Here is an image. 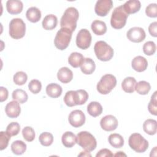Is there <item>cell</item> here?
Segmentation results:
<instances>
[{"label":"cell","mask_w":157,"mask_h":157,"mask_svg":"<svg viewBox=\"0 0 157 157\" xmlns=\"http://www.w3.org/2000/svg\"><path fill=\"white\" fill-rule=\"evenodd\" d=\"M79 13L76 8L74 7L67 8L61 18V27L68 28L72 32L74 31L77 27V21Z\"/></svg>","instance_id":"6da1fadb"},{"label":"cell","mask_w":157,"mask_h":157,"mask_svg":"<svg viewBox=\"0 0 157 157\" xmlns=\"http://www.w3.org/2000/svg\"><path fill=\"white\" fill-rule=\"evenodd\" d=\"M94 51L97 58L102 61H108L113 56V49L103 40L96 42Z\"/></svg>","instance_id":"7a4b0ae2"},{"label":"cell","mask_w":157,"mask_h":157,"mask_svg":"<svg viewBox=\"0 0 157 157\" xmlns=\"http://www.w3.org/2000/svg\"><path fill=\"white\" fill-rule=\"evenodd\" d=\"M77 143L85 151H93L97 146L95 137L88 131H81L77 135Z\"/></svg>","instance_id":"3957f363"},{"label":"cell","mask_w":157,"mask_h":157,"mask_svg":"<svg viewBox=\"0 0 157 157\" xmlns=\"http://www.w3.org/2000/svg\"><path fill=\"white\" fill-rule=\"evenodd\" d=\"M72 32L66 28H61L58 31L54 39L55 46L60 50H65L69 45L71 38Z\"/></svg>","instance_id":"277c9868"},{"label":"cell","mask_w":157,"mask_h":157,"mask_svg":"<svg viewBox=\"0 0 157 157\" xmlns=\"http://www.w3.org/2000/svg\"><path fill=\"white\" fill-rule=\"evenodd\" d=\"M128 15L125 12L123 6L117 7L113 11L110 18V25L112 28L120 29L123 28L126 23Z\"/></svg>","instance_id":"5b68a950"},{"label":"cell","mask_w":157,"mask_h":157,"mask_svg":"<svg viewBox=\"0 0 157 157\" xmlns=\"http://www.w3.org/2000/svg\"><path fill=\"white\" fill-rule=\"evenodd\" d=\"M117 79L112 74H107L103 75L98 83L96 88L98 91L102 94H109L116 86Z\"/></svg>","instance_id":"8992f818"},{"label":"cell","mask_w":157,"mask_h":157,"mask_svg":"<svg viewBox=\"0 0 157 157\" xmlns=\"http://www.w3.org/2000/svg\"><path fill=\"white\" fill-rule=\"evenodd\" d=\"M129 146L137 153H144L148 148V142L139 133H133L129 137Z\"/></svg>","instance_id":"52a82bcc"},{"label":"cell","mask_w":157,"mask_h":157,"mask_svg":"<svg viewBox=\"0 0 157 157\" xmlns=\"http://www.w3.org/2000/svg\"><path fill=\"white\" fill-rule=\"evenodd\" d=\"M9 35L15 39L22 38L26 33V25L22 19L15 18L11 20L9 23Z\"/></svg>","instance_id":"ba28073f"},{"label":"cell","mask_w":157,"mask_h":157,"mask_svg":"<svg viewBox=\"0 0 157 157\" xmlns=\"http://www.w3.org/2000/svg\"><path fill=\"white\" fill-rule=\"evenodd\" d=\"M92 37L90 31L86 29H80L76 37V45L81 49L85 50L90 47Z\"/></svg>","instance_id":"9c48e42d"},{"label":"cell","mask_w":157,"mask_h":157,"mask_svg":"<svg viewBox=\"0 0 157 157\" xmlns=\"http://www.w3.org/2000/svg\"><path fill=\"white\" fill-rule=\"evenodd\" d=\"M126 36L130 41L135 43H139L145 39L146 34L142 28L133 27L128 31Z\"/></svg>","instance_id":"30bf717a"},{"label":"cell","mask_w":157,"mask_h":157,"mask_svg":"<svg viewBox=\"0 0 157 157\" xmlns=\"http://www.w3.org/2000/svg\"><path fill=\"white\" fill-rule=\"evenodd\" d=\"M85 115L82 110H74L69 115L68 120L73 127L78 128L85 123Z\"/></svg>","instance_id":"8fae6325"},{"label":"cell","mask_w":157,"mask_h":157,"mask_svg":"<svg viewBox=\"0 0 157 157\" xmlns=\"http://www.w3.org/2000/svg\"><path fill=\"white\" fill-rule=\"evenodd\" d=\"M113 7L112 0H99L96 2L94 7L95 13L101 17H105Z\"/></svg>","instance_id":"7c38bea8"},{"label":"cell","mask_w":157,"mask_h":157,"mask_svg":"<svg viewBox=\"0 0 157 157\" xmlns=\"http://www.w3.org/2000/svg\"><path fill=\"white\" fill-rule=\"evenodd\" d=\"M118 124L117 119L112 115H107L102 117L100 121V125L105 131H112L116 129Z\"/></svg>","instance_id":"4fadbf2b"},{"label":"cell","mask_w":157,"mask_h":157,"mask_svg":"<svg viewBox=\"0 0 157 157\" xmlns=\"http://www.w3.org/2000/svg\"><path fill=\"white\" fill-rule=\"evenodd\" d=\"M5 112L6 115L12 118L18 117L21 112V108L19 104V102L16 100L12 101L7 104Z\"/></svg>","instance_id":"5bb4252c"},{"label":"cell","mask_w":157,"mask_h":157,"mask_svg":"<svg viewBox=\"0 0 157 157\" xmlns=\"http://www.w3.org/2000/svg\"><path fill=\"white\" fill-rule=\"evenodd\" d=\"M131 66L134 70L141 72L145 71L147 68L148 61L145 58L142 56H137L132 59Z\"/></svg>","instance_id":"9a60e30c"},{"label":"cell","mask_w":157,"mask_h":157,"mask_svg":"<svg viewBox=\"0 0 157 157\" xmlns=\"http://www.w3.org/2000/svg\"><path fill=\"white\" fill-rule=\"evenodd\" d=\"M23 7V2L18 0H9L6 2L7 12L12 15L18 14L21 12Z\"/></svg>","instance_id":"2e32d148"},{"label":"cell","mask_w":157,"mask_h":157,"mask_svg":"<svg viewBox=\"0 0 157 157\" xmlns=\"http://www.w3.org/2000/svg\"><path fill=\"white\" fill-rule=\"evenodd\" d=\"M58 79L63 83L70 82L73 78L72 71L67 67H63L60 68L57 73Z\"/></svg>","instance_id":"e0dca14e"},{"label":"cell","mask_w":157,"mask_h":157,"mask_svg":"<svg viewBox=\"0 0 157 157\" xmlns=\"http://www.w3.org/2000/svg\"><path fill=\"white\" fill-rule=\"evenodd\" d=\"M122 6L125 12L129 15L139 11L141 7V4L138 0H129L126 1Z\"/></svg>","instance_id":"ac0fdd59"},{"label":"cell","mask_w":157,"mask_h":157,"mask_svg":"<svg viewBox=\"0 0 157 157\" xmlns=\"http://www.w3.org/2000/svg\"><path fill=\"white\" fill-rule=\"evenodd\" d=\"M58 23L57 17L53 14L46 15L42 20V25L45 30H52L56 28Z\"/></svg>","instance_id":"d6986e66"},{"label":"cell","mask_w":157,"mask_h":157,"mask_svg":"<svg viewBox=\"0 0 157 157\" xmlns=\"http://www.w3.org/2000/svg\"><path fill=\"white\" fill-rule=\"evenodd\" d=\"M62 91L61 86L55 83H50L46 87V93L52 98H57L59 97L62 93Z\"/></svg>","instance_id":"ffe728a7"},{"label":"cell","mask_w":157,"mask_h":157,"mask_svg":"<svg viewBox=\"0 0 157 157\" xmlns=\"http://www.w3.org/2000/svg\"><path fill=\"white\" fill-rule=\"evenodd\" d=\"M61 141L64 147L71 148L77 143V136L71 131H66L63 134Z\"/></svg>","instance_id":"44dd1931"},{"label":"cell","mask_w":157,"mask_h":157,"mask_svg":"<svg viewBox=\"0 0 157 157\" xmlns=\"http://www.w3.org/2000/svg\"><path fill=\"white\" fill-rule=\"evenodd\" d=\"M82 72L86 75L91 74L96 69L94 61L90 58H85L80 66Z\"/></svg>","instance_id":"7402d4cb"},{"label":"cell","mask_w":157,"mask_h":157,"mask_svg":"<svg viewBox=\"0 0 157 157\" xmlns=\"http://www.w3.org/2000/svg\"><path fill=\"white\" fill-rule=\"evenodd\" d=\"M91 28L93 33L98 36L104 34L107 31V26L105 22L101 20H94L92 22Z\"/></svg>","instance_id":"603a6c76"},{"label":"cell","mask_w":157,"mask_h":157,"mask_svg":"<svg viewBox=\"0 0 157 157\" xmlns=\"http://www.w3.org/2000/svg\"><path fill=\"white\" fill-rule=\"evenodd\" d=\"M136 80L132 77H126L121 83L122 89L128 93H132L135 91Z\"/></svg>","instance_id":"cb8c5ba5"},{"label":"cell","mask_w":157,"mask_h":157,"mask_svg":"<svg viewBox=\"0 0 157 157\" xmlns=\"http://www.w3.org/2000/svg\"><path fill=\"white\" fill-rule=\"evenodd\" d=\"M26 17L29 21L32 23H36L39 21L41 18V12L38 8L36 7H31L27 10L26 12Z\"/></svg>","instance_id":"d4e9b609"},{"label":"cell","mask_w":157,"mask_h":157,"mask_svg":"<svg viewBox=\"0 0 157 157\" xmlns=\"http://www.w3.org/2000/svg\"><path fill=\"white\" fill-rule=\"evenodd\" d=\"M85 58L80 53L72 52L68 58L69 64L73 67L77 68L81 66Z\"/></svg>","instance_id":"484cf974"},{"label":"cell","mask_w":157,"mask_h":157,"mask_svg":"<svg viewBox=\"0 0 157 157\" xmlns=\"http://www.w3.org/2000/svg\"><path fill=\"white\" fill-rule=\"evenodd\" d=\"M88 113L93 117L99 116L102 112V107L100 103L96 101L91 102L87 106Z\"/></svg>","instance_id":"4316f807"},{"label":"cell","mask_w":157,"mask_h":157,"mask_svg":"<svg viewBox=\"0 0 157 157\" xmlns=\"http://www.w3.org/2000/svg\"><path fill=\"white\" fill-rule=\"evenodd\" d=\"M144 131L149 135H155L157 131V122L153 119H147L143 124Z\"/></svg>","instance_id":"83f0119b"},{"label":"cell","mask_w":157,"mask_h":157,"mask_svg":"<svg viewBox=\"0 0 157 157\" xmlns=\"http://www.w3.org/2000/svg\"><path fill=\"white\" fill-rule=\"evenodd\" d=\"M109 144L114 148H121L124 145L123 137L119 134H111L108 138Z\"/></svg>","instance_id":"f1b7e54d"},{"label":"cell","mask_w":157,"mask_h":157,"mask_svg":"<svg viewBox=\"0 0 157 157\" xmlns=\"http://www.w3.org/2000/svg\"><path fill=\"white\" fill-rule=\"evenodd\" d=\"M26 150V144L22 140H15L11 144V150L15 155L23 154Z\"/></svg>","instance_id":"f546056e"},{"label":"cell","mask_w":157,"mask_h":157,"mask_svg":"<svg viewBox=\"0 0 157 157\" xmlns=\"http://www.w3.org/2000/svg\"><path fill=\"white\" fill-rule=\"evenodd\" d=\"M151 89L150 83L146 81L141 80L138 83H136L135 90L137 93L141 95H145L148 93Z\"/></svg>","instance_id":"4dcf8cb0"},{"label":"cell","mask_w":157,"mask_h":157,"mask_svg":"<svg viewBox=\"0 0 157 157\" xmlns=\"http://www.w3.org/2000/svg\"><path fill=\"white\" fill-rule=\"evenodd\" d=\"M12 99L17 101L20 104H23L28 101V94L26 92L21 89L15 90L12 92Z\"/></svg>","instance_id":"1f68e13d"},{"label":"cell","mask_w":157,"mask_h":157,"mask_svg":"<svg viewBox=\"0 0 157 157\" xmlns=\"http://www.w3.org/2000/svg\"><path fill=\"white\" fill-rule=\"evenodd\" d=\"M64 102L68 107H73L77 105L76 91L71 90L66 92L64 97Z\"/></svg>","instance_id":"d6a6232c"},{"label":"cell","mask_w":157,"mask_h":157,"mask_svg":"<svg viewBox=\"0 0 157 157\" xmlns=\"http://www.w3.org/2000/svg\"><path fill=\"white\" fill-rule=\"evenodd\" d=\"M39 140L41 145L45 147H48L51 145L53 142V136L50 132H44L40 134Z\"/></svg>","instance_id":"836d02e7"},{"label":"cell","mask_w":157,"mask_h":157,"mask_svg":"<svg viewBox=\"0 0 157 157\" xmlns=\"http://www.w3.org/2000/svg\"><path fill=\"white\" fill-rule=\"evenodd\" d=\"M13 80V82L16 85H23L28 80V76L25 72L23 71H18L14 74Z\"/></svg>","instance_id":"e575fe53"},{"label":"cell","mask_w":157,"mask_h":157,"mask_svg":"<svg viewBox=\"0 0 157 157\" xmlns=\"http://www.w3.org/2000/svg\"><path fill=\"white\" fill-rule=\"evenodd\" d=\"M22 135L25 140L27 142H32L35 138L34 130L30 126H26L23 129Z\"/></svg>","instance_id":"d590c367"},{"label":"cell","mask_w":157,"mask_h":157,"mask_svg":"<svg viewBox=\"0 0 157 157\" xmlns=\"http://www.w3.org/2000/svg\"><path fill=\"white\" fill-rule=\"evenodd\" d=\"M156 91H155L153 95L151 97L150 101L148 105V109L149 112L153 115H157V95H156Z\"/></svg>","instance_id":"8d00e7d4"},{"label":"cell","mask_w":157,"mask_h":157,"mask_svg":"<svg viewBox=\"0 0 157 157\" xmlns=\"http://www.w3.org/2000/svg\"><path fill=\"white\" fill-rule=\"evenodd\" d=\"M156 49V44L153 41H148L145 42L143 46V52L148 56L153 55L155 53Z\"/></svg>","instance_id":"74e56055"},{"label":"cell","mask_w":157,"mask_h":157,"mask_svg":"<svg viewBox=\"0 0 157 157\" xmlns=\"http://www.w3.org/2000/svg\"><path fill=\"white\" fill-rule=\"evenodd\" d=\"M77 105H82L85 104L88 99V94L84 90H76Z\"/></svg>","instance_id":"f35d334b"},{"label":"cell","mask_w":157,"mask_h":157,"mask_svg":"<svg viewBox=\"0 0 157 157\" xmlns=\"http://www.w3.org/2000/svg\"><path fill=\"white\" fill-rule=\"evenodd\" d=\"M20 130V126L17 122H12L6 128V132L10 136H17Z\"/></svg>","instance_id":"ab89813d"},{"label":"cell","mask_w":157,"mask_h":157,"mask_svg":"<svg viewBox=\"0 0 157 157\" xmlns=\"http://www.w3.org/2000/svg\"><path fill=\"white\" fill-rule=\"evenodd\" d=\"M28 88L31 93L33 94H37L40 91L42 88L41 82L37 79H33L29 83Z\"/></svg>","instance_id":"60d3db41"},{"label":"cell","mask_w":157,"mask_h":157,"mask_svg":"<svg viewBox=\"0 0 157 157\" xmlns=\"http://www.w3.org/2000/svg\"><path fill=\"white\" fill-rule=\"evenodd\" d=\"M10 136L6 131L0 132V150H3L8 146L9 142L10 139Z\"/></svg>","instance_id":"b9f144b4"},{"label":"cell","mask_w":157,"mask_h":157,"mask_svg":"<svg viewBox=\"0 0 157 157\" xmlns=\"http://www.w3.org/2000/svg\"><path fill=\"white\" fill-rule=\"evenodd\" d=\"M146 15L151 18L157 17V4L156 3L150 4L145 9Z\"/></svg>","instance_id":"7bdbcfd3"},{"label":"cell","mask_w":157,"mask_h":157,"mask_svg":"<svg viewBox=\"0 0 157 157\" xmlns=\"http://www.w3.org/2000/svg\"><path fill=\"white\" fill-rule=\"evenodd\" d=\"M113 154L112 151L107 148H102L100 150L96 155V157H104V156H113Z\"/></svg>","instance_id":"ee69618b"},{"label":"cell","mask_w":157,"mask_h":157,"mask_svg":"<svg viewBox=\"0 0 157 157\" xmlns=\"http://www.w3.org/2000/svg\"><path fill=\"white\" fill-rule=\"evenodd\" d=\"M148 31L150 34L153 37L157 36V22L151 23L148 26Z\"/></svg>","instance_id":"f6af8a7d"},{"label":"cell","mask_w":157,"mask_h":157,"mask_svg":"<svg viewBox=\"0 0 157 157\" xmlns=\"http://www.w3.org/2000/svg\"><path fill=\"white\" fill-rule=\"evenodd\" d=\"M9 93L7 88L1 86L0 87V101L2 102L6 101L8 98Z\"/></svg>","instance_id":"bcb514c9"},{"label":"cell","mask_w":157,"mask_h":157,"mask_svg":"<svg viewBox=\"0 0 157 157\" xmlns=\"http://www.w3.org/2000/svg\"><path fill=\"white\" fill-rule=\"evenodd\" d=\"M86 152H87V151H82V153H81L80 154H79V155H78V156H91V155L90 154H89L88 153L87 154H86Z\"/></svg>","instance_id":"7dc6e473"},{"label":"cell","mask_w":157,"mask_h":157,"mask_svg":"<svg viewBox=\"0 0 157 157\" xmlns=\"http://www.w3.org/2000/svg\"><path fill=\"white\" fill-rule=\"evenodd\" d=\"M113 156H126V155L124 153H123V151H118L115 155H113Z\"/></svg>","instance_id":"c3c4849f"}]
</instances>
